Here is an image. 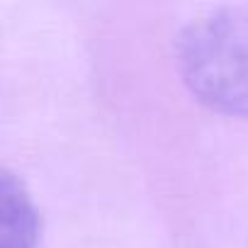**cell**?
Masks as SVG:
<instances>
[{"label":"cell","mask_w":248,"mask_h":248,"mask_svg":"<svg viewBox=\"0 0 248 248\" xmlns=\"http://www.w3.org/2000/svg\"><path fill=\"white\" fill-rule=\"evenodd\" d=\"M175 66L185 88L212 112L248 119V13L209 8L175 37Z\"/></svg>","instance_id":"1"},{"label":"cell","mask_w":248,"mask_h":248,"mask_svg":"<svg viewBox=\"0 0 248 248\" xmlns=\"http://www.w3.org/2000/svg\"><path fill=\"white\" fill-rule=\"evenodd\" d=\"M39 209L25 183L8 168L0 175V248H37Z\"/></svg>","instance_id":"2"}]
</instances>
